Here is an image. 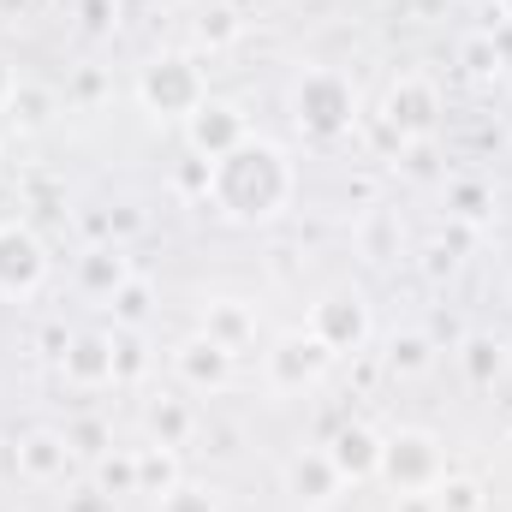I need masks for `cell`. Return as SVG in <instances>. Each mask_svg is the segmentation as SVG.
Returning a JSON list of instances; mask_svg holds the SVG:
<instances>
[{"mask_svg":"<svg viewBox=\"0 0 512 512\" xmlns=\"http://www.w3.org/2000/svg\"><path fill=\"white\" fill-rule=\"evenodd\" d=\"M298 179H292V161L280 143L268 137H245L239 149H227L221 161H209V203L239 221V227H262L274 221L286 203H292Z\"/></svg>","mask_w":512,"mask_h":512,"instance_id":"1","label":"cell"},{"mask_svg":"<svg viewBox=\"0 0 512 512\" xmlns=\"http://www.w3.org/2000/svg\"><path fill=\"white\" fill-rule=\"evenodd\" d=\"M292 120L304 137H346L352 120H358V90H352V78L346 72H334V66H310V72H298V84H292Z\"/></svg>","mask_w":512,"mask_h":512,"instance_id":"2","label":"cell"},{"mask_svg":"<svg viewBox=\"0 0 512 512\" xmlns=\"http://www.w3.org/2000/svg\"><path fill=\"white\" fill-rule=\"evenodd\" d=\"M137 102L155 114V120H191L203 102H209V84H203V66L191 54H155L143 72H137Z\"/></svg>","mask_w":512,"mask_h":512,"instance_id":"3","label":"cell"},{"mask_svg":"<svg viewBox=\"0 0 512 512\" xmlns=\"http://www.w3.org/2000/svg\"><path fill=\"white\" fill-rule=\"evenodd\" d=\"M447 120V102H441V84L435 78H423V72H405V78H393L382 96V126L387 137H399V143H429L435 131Z\"/></svg>","mask_w":512,"mask_h":512,"instance_id":"4","label":"cell"},{"mask_svg":"<svg viewBox=\"0 0 512 512\" xmlns=\"http://www.w3.org/2000/svg\"><path fill=\"white\" fill-rule=\"evenodd\" d=\"M441 441L429 429H399L382 435V483L393 495H429L441 483Z\"/></svg>","mask_w":512,"mask_h":512,"instance_id":"5","label":"cell"},{"mask_svg":"<svg viewBox=\"0 0 512 512\" xmlns=\"http://www.w3.org/2000/svg\"><path fill=\"white\" fill-rule=\"evenodd\" d=\"M310 334H316V340H322L334 358H358V352L370 346V334H376L364 292H352V286H340V292H322V298L310 304Z\"/></svg>","mask_w":512,"mask_h":512,"instance_id":"6","label":"cell"},{"mask_svg":"<svg viewBox=\"0 0 512 512\" xmlns=\"http://www.w3.org/2000/svg\"><path fill=\"white\" fill-rule=\"evenodd\" d=\"M42 280H48V245L30 227L6 221L0 227V298H30Z\"/></svg>","mask_w":512,"mask_h":512,"instance_id":"7","label":"cell"},{"mask_svg":"<svg viewBox=\"0 0 512 512\" xmlns=\"http://www.w3.org/2000/svg\"><path fill=\"white\" fill-rule=\"evenodd\" d=\"M251 137V120H245V108L239 102H221V96H209L191 120H185V143H191V155L197 161H221L227 149H239Z\"/></svg>","mask_w":512,"mask_h":512,"instance_id":"8","label":"cell"},{"mask_svg":"<svg viewBox=\"0 0 512 512\" xmlns=\"http://www.w3.org/2000/svg\"><path fill=\"white\" fill-rule=\"evenodd\" d=\"M334 364V352L304 328V334H280L274 340V352H268V382L280 387V393H298V387L322 382V370Z\"/></svg>","mask_w":512,"mask_h":512,"instance_id":"9","label":"cell"},{"mask_svg":"<svg viewBox=\"0 0 512 512\" xmlns=\"http://www.w3.org/2000/svg\"><path fill=\"white\" fill-rule=\"evenodd\" d=\"M340 489H346V477L334 471L328 447H304V453L286 459V495H292L304 512H328L334 501H340Z\"/></svg>","mask_w":512,"mask_h":512,"instance_id":"10","label":"cell"},{"mask_svg":"<svg viewBox=\"0 0 512 512\" xmlns=\"http://www.w3.org/2000/svg\"><path fill=\"white\" fill-rule=\"evenodd\" d=\"M328 459L346 483H370V477H382V435L370 423H340L328 441Z\"/></svg>","mask_w":512,"mask_h":512,"instance_id":"11","label":"cell"},{"mask_svg":"<svg viewBox=\"0 0 512 512\" xmlns=\"http://www.w3.org/2000/svg\"><path fill=\"white\" fill-rule=\"evenodd\" d=\"M72 441L60 435V429H30L24 441H18V477L24 483H66V471H72Z\"/></svg>","mask_w":512,"mask_h":512,"instance_id":"12","label":"cell"},{"mask_svg":"<svg viewBox=\"0 0 512 512\" xmlns=\"http://www.w3.org/2000/svg\"><path fill=\"white\" fill-rule=\"evenodd\" d=\"M60 370L72 387H108L114 382V340L108 334H72L60 352Z\"/></svg>","mask_w":512,"mask_h":512,"instance_id":"13","label":"cell"},{"mask_svg":"<svg viewBox=\"0 0 512 512\" xmlns=\"http://www.w3.org/2000/svg\"><path fill=\"white\" fill-rule=\"evenodd\" d=\"M173 370H179L191 387H227V376H233V352L215 346L209 334H191V340L173 352Z\"/></svg>","mask_w":512,"mask_h":512,"instance_id":"14","label":"cell"},{"mask_svg":"<svg viewBox=\"0 0 512 512\" xmlns=\"http://www.w3.org/2000/svg\"><path fill=\"white\" fill-rule=\"evenodd\" d=\"M126 280H131L126 245H90V251L78 256V286H84L90 298H114Z\"/></svg>","mask_w":512,"mask_h":512,"instance_id":"15","label":"cell"},{"mask_svg":"<svg viewBox=\"0 0 512 512\" xmlns=\"http://www.w3.org/2000/svg\"><path fill=\"white\" fill-rule=\"evenodd\" d=\"M459 376L471 387H495L507 376V340L501 334H465L459 340Z\"/></svg>","mask_w":512,"mask_h":512,"instance_id":"16","label":"cell"},{"mask_svg":"<svg viewBox=\"0 0 512 512\" xmlns=\"http://www.w3.org/2000/svg\"><path fill=\"white\" fill-rule=\"evenodd\" d=\"M203 334H209L215 346H227V352H245L256 340V310L239 304V298H215V304L203 310Z\"/></svg>","mask_w":512,"mask_h":512,"instance_id":"17","label":"cell"},{"mask_svg":"<svg viewBox=\"0 0 512 512\" xmlns=\"http://www.w3.org/2000/svg\"><path fill=\"white\" fill-rule=\"evenodd\" d=\"M143 423H149V441H161V447H173V453H179V447L197 435V417H191V405H185V399H173V393L149 399Z\"/></svg>","mask_w":512,"mask_h":512,"instance_id":"18","label":"cell"},{"mask_svg":"<svg viewBox=\"0 0 512 512\" xmlns=\"http://www.w3.org/2000/svg\"><path fill=\"white\" fill-rule=\"evenodd\" d=\"M459 66H465V78H477V84L501 78V72H507V48H501V36H495V30H471V36L459 42Z\"/></svg>","mask_w":512,"mask_h":512,"instance_id":"19","label":"cell"},{"mask_svg":"<svg viewBox=\"0 0 512 512\" xmlns=\"http://www.w3.org/2000/svg\"><path fill=\"white\" fill-rule=\"evenodd\" d=\"M48 120H54V90L18 78V90H12V102H6V126L12 131H42Z\"/></svg>","mask_w":512,"mask_h":512,"instance_id":"20","label":"cell"},{"mask_svg":"<svg viewBox=\"0 0 512 512\" xmlns=\"http://www.w3.org/2000/svg\"><path fill=\"white\" fill-rule=\"evenodd\" d=\"M179 483V453L173 447H161V441H149V447H137V495H167Z\"/></svg>","mask_w":512,"mask_h":512,"instance_id":"21","label":"cell"},{"mask_svg":"<svg viewBox=\"0 0 512 512\" xmlns=\"http://www.w3.org/2000/svg\"><path fill=\"white\" fill-rule=\"evenodd\" d=\"M429 495H435V512H489V489L465 471H441V483Z\"/></svg>","mask_w":512,"mask_h":512,"instance_id":"22","label":"cell"},{"mask_svg":"<svg viewBox=\"0 0 512 512\" xmlns=\"http://www.w3.org/2000/svg\"><path fill=\"white\" fill-rule=\"evenodd\" d=\"M489 209H495V191L483 179H447V215L453 221L477 227V221H489Z\"/></svg>","mask_w":512,"mask_h":512,"instance_id":"23","label":"cell"},{"mask_svg":"<svg viewBox=\"0 0 512 512\" xmlns=\"http://www.w3.org/2000/svg\"><path fill=\"white\" fill-rule=\"evenodd\" d=\"M239 12L233 6H203L197 12V24H191V36H197V48H209V54H221V48H233L239 42Z\"/></svg>","mask_w":512,"mask_h":512,"instance_id":"24","label":"cell"},{"mask_svg":"<svg viewBox=\"0 0 512 512\" xmlns=\"http://www.w3.org/2000/svg\"><path fill=\"white\" fill-rule=\"evenodd\" d=\"M429 364H435L429 334H393V340H387V370H393V376H423Z\"/></svg>","mask_w":512,"mask_h":512,"instance_id":"25","label":"cell"},{"mask_svg":"<svg viewBox=\"0 0 512 512\" xmlns=\"http://www.w3.org/2000/svg\"><path fill=\"white\" fill-rule=\"evenodd\" d=\"M96 489L102 495H137V453H126V447H114V453H102L96 459Z\"/></svg>","mask_w":512,"mask_h":512,"instance_id":"26","label":"cell"},{"mask_svg":"<svg viewBox=\"0 0 512 512\" xmlns=\"http://www.w3.org/2000/svg\"><path fill=\"white\" fill-rule=\"evenodd\" d=\"M108 310H114V322H120V328H143V322H149V310H155V292H149V280H137V274H131L126 286L108 298Z\"/></svg>","mask_w":512,"mask_h":512,"instance_id":"27","label":"cell"},{"mask_svg":"<svg viewBox=\"0 0 512 512\" xmlns=\"http://www.w3.org/2000/svg\"><path fill=\"white\" fill-rule=\"evenodd\" d=\"M72 18L84 36H114L126 24V0H72Z\"/></svg>","mask_w":512,"mask_h":512,"instance_id":"28","label":"cell"},{"mask_svg":"<svg viewBox=\"0 0 512 512\" xmlns=\"http://www.w3.org/2000/svg\"><path fill=\"white\" fill-rule=\"evenodd\" d=\"M66 441H72V453H78V459H90V465H96L102 453H114V429H108L102 417H78V423L66 429Z\"/></svg>","mask_w":512,"mask_h":512,"instance_id":"29","label":"cell"},{"mask_svg":"<svg viewBox=\"0 0 512 512\" xmlns=\"http://www.w3.org/2000/svg\"><path fill=\"white\" fill-rule=\"evenodd\" d=\"M161 512H221V501H215L203 483H185V477H179V483L161 495Z\"/></svg>","mask_w":512,"mask_h":512,"instance_id":"30","label":"cell"},{"mask_svg":"<svg viewBox=\"0 0 512 512\" xmlns=\"http://www.w3.org/2000/svg\"><path fill=\"white\" fill-rule=\"evenodd\" d=\"M149 370V358H143V340H137V328L114 340V382H137Z\"/></svg>","mask_w":512,"mask_h":512,"instance_id":"31","label":"cell"},{"mask_svg":"<svg viewBox=\"0 0 512 512\" xmlns=\"http://www.w3.org/2000/svg\"><path fill=\"white\" fill-rule=\"evenodd\" d=\"M453 268H459V251H453V245H447V239H441V245H429V251H423V274H429V280H447V274H453Z\"/></svg>","mask_w":512,"mask_h":512,"instance_id":"32","label":"cell"},{"mask_svg":"<svg viewBox=\"0 0 512 512\" xmlns=\"http://www.w3.org/2000/svg\"><path fill=\"white\" fill-rule=\"evenodd\" d=\"M66 512H114V495H102L96 483H84V489L66 495Z\"/></svg>","mask_w":512,"mask_h":512,"instance_id":"33","label":"cell"},{"mask_svg":"<svg viewBox=\"0 0 512 512\" xmlns=\"http://www.w3.org/2000/svg\"><path fill=\"white\" fill-rule=\"evenodd\" d=\"M108 233H114V245H120V239H131V233H143V215H137L131 203L108 209Z\"/></svg>","mask_w":512,"mask_h":512,"instance_id":"34","label":"cell"},{"mask_svg":"<svg viewBox=\"0 0 512 512\" xmlns=\"http://www.w3.org/2000/svg\"><path fill=\"white\" fill-rule=\"evenodd\" d=\"M179 191L209 197V161H185V167H179Z\"/></svg>","mask_w":512,"mask_h":512,"instance_id":"35","label":"cell"},{"mask_svg":"<svg viewBox=\"0 0 512 512\" xmlns=\"http://www.w3.org/2000/svg\"><path fill=\"white\" fill-rule=\"evenodd\" d=\"M364 251L376 256V262H382V256H387V221H382V215H376V221L364 227Z\"/></svg>","mask_w":512,"mask_h":512,"instance_id":"36","label":"cell"},{"mask_svg":"<svg viewBox=\"0 0 512 512\" xmlns=\"http://www.w3.org/2000/svg\"><path fill=\"white\" fill-rule=\"evenodd\" d=\"M393 512H435V495H393Z\"/></svg>","mask_w":512,"mask_h":512,"instance_id":"37","label":"cell"},{"mask_svg":"<svg viewBox=\"0 0 512 512\" xmlns=\"http://www.w3.org/2000/svg\"><path fill=\"white\" fill-rule=\"evenodd\" d=\"M12 90H18V72L6 66V54H0V114H6V102H12Z\"/></svg>","mask_w":512,"mask_h":512,"instance_id":"38","label":"cell"},{"mask_svg":"<svg viewBox=\"0 0 512 512\" xmlns=\"http://www.w3.org/2000/svg\"><path fill=\"white\" fill-rule=\"evenodd\" d=\"M78 96L96 102V96H102V72H84V78H78Z\"/></svg>","mask_w":512,"mask_h":512,"instance_id":"39","label":"cell"},{"mask_svg":"<svg viewBox=\"0 0 512 512\" xmlns=\"http://www.w3.org/2000/svg\"><path fill=\"white\" fill-rule=\"evenodd\" d=\"M501 6V24H512V0H495Z\"/></svg>","mask_w":512,"mask_h":512,"instance_id":"40","label":"cell"},{"mask_svg":"<svg viewBox=\"0 0 512 512\" xmlns=\"http://www.w3.org/2000/svg\"><path fill=\"white\" fill-rule=\"evenodd\" d=\"M143 6H173V0H143Z\"/></svg>","mask_w":512,"mask_h":512,"instance_id":"41","label":"cell"}]
</instances>
